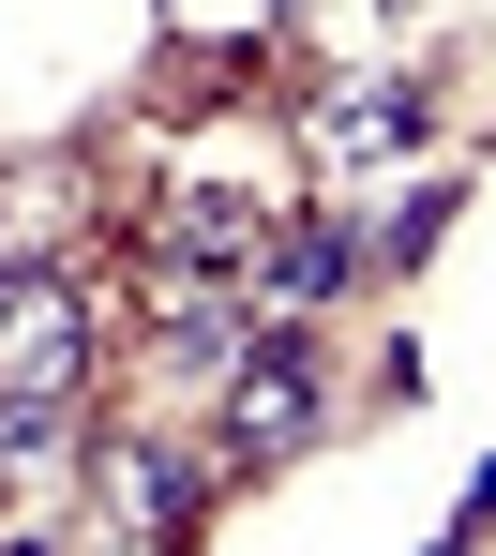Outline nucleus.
I'll return each mask as SVG.
<instances>
[{"mask_svg": "<svg viewBox=\"0 0 496 556\" xmlns=\"http://www.w3.org/2000/svg\"><path fill=\"white\" fill-rule=\"evenodd\" d=\"M91 376V286L76 271H0V391H76Z\"/></svg>", "mask_w": 496, "mask_h": 556, "instance_id": "nucleus-2", "label": "nucleus"}, {"mask_svg": "<svg viewBox=\"0 0 496 556\" xmlns=\"http://www.w3.org/2000/svg\"><path fill=\"white\" fill-rule=\"evenodd\" d=\"M346 271H361V256H346V226H271V256L241 271V316H256V331H287V316H316V301H346Z\"/></svg>", "mask_w": 496, "mask_h": 556, "instance_id": "nucleus-6", "label": "nucleus"}, {"mask_svg": "<svg viewBox=\"0 0 496 556\" xmlns=\"http://www.w3.org/2000/svg\"><path fill=\"white\" fill-rule=\"evenodd\" d=\"M166 256H181V271H256V256H271V211L196 181V195H166Z\"/></svg>", "mask_w": 496, "mask_h": 556, "instance_id": "nucleus-7", "label": "nucleus"}, {"mask_svg": "<svg viewBox=\"0 0 496 556\" xmlns=\"http://www.w3.org/2000/svg\"><path fill=\"white\" fill-rule=\"evenodd\" d=\"M301 437H316V376H301V346H256L226 391V466H287Z\"/></svg>", "mask_w": 496, "mask_h": 556, "instance_id": "nucleus-5", "label": "nucleus"}, {"mask_svg": "<svg viewBox=\"0 0 496 556\" xmlns=\"http://www.w3.org/2000/svg\"><path fill=\"white\" fill-rule=\"evenodd\" d=\"M91 481H105V527H120L136 556H166L181 527H196V466L166 452V437H105V452H91Z\"/></svg>", "mask_w": 496, "mask_h": 556, "instance_id": "nucleus-4", "label": "nucleus"}, {"mask_svg": "<svg viewBox=\"0 0 496 556\" xmlns=\"http://www.w3.org/2000/svg\"><path fill=\"white\" fill-rule=\"evenodd\" d=\"M406 151H421V76H406V61L301 105V166H316V181H377V166H406Z\"/></svg>", "mask_w": 496, "mask_h": 556, "instance_id": "nucleus-1", "label": "nucleus"}, {"mask_svg": "<svg viewBox=\"0 0 496 556\" xmlns=\"http://www.w3.org/2000/svg\"><path fill=\"white\" fill-rule=\"evenodd\" d=\"M76 481H91V421H76V391H0V496L46 511V496H76Z\"/></svg>", "mask_w": 496, "mask_h": 556, "instance_id": "nucleus-3", "label": "nucleus"}]
</instances>
